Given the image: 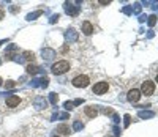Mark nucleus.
Instances as JSON below:
<instances>
[{
  "label": "nucleus",
  "mask_w": 158,
  "mask_h": 137,
  "mask_svg": "<svg viewBox=\"0 0 158 137\" xmlns=\"http://www.w3.org/2000/svg\"><path fill=\"white\" fill-rule=\"evenodd\" d=\"M70 62H67V60H60V62H55V63L52 65V68H51V71L54 74H63V73H67V71H70Z\"/></svg>",
  "instance_id": "1"
},
{
  "label": "nucleus",
  "mask_w": 158,
  "mask_h": 137,
  "mask_svg": "<svg viewBox=\"0 0 158 137\" xmlns=\"http://www.w3.org/2000/svg\"><path fill=\"white\" fill-rule=\"evenodd\" d=\"M71 84L74 85L76 88H84V87H87V85L90 84V79H88V76L82 74V76H76L74 79L71 80Z\"/></svg>",
  "instance_id": "2"
},
{
  "label": "nucleus",
  "mask_w": 158,
  "mask_h": 137,
  "mask_svg": "<svg viewBox=\"0 0 158 137\" xmlns=\"http://www.w3.org/2000/svg\"><path fill=\"white\" fill-rule=\"evenodd\" d=\"M139 92L144 93L145 96L153 95V92H155V82H152V80H144V82H142V85H141V90H139Z\"/></svg>",
  "instance_id": "3"
},
{
  "label": "nucleus",
  "mask_w": 158,
  "mask_h": 137,
  "mask_svg": "<svg viewBox=\"0 0 158 137\" xmlns=\"http://www.w3.org/2000/svg\"><path fill=\"white\" fill-rule=\"evenodd\" d=\"M107 90H109V84L105 80H101V82H97V84L93 85V88H92V92L95 93V95H105V93H107Z\"/></svg>",
  "instance_id": "4"
},
{
  "label": "nucleus",
  "mask_w": 158,
  "mask_h": 137,
  "mask_svg": "<svg viewBox=\"0 0 158 137\" xmlns=\"http://www.w3.org/2000/svg\"><path fill=\"white\" fill-rule=\"evenodd\" d=\"M139 98H141V92L138 88L130 90L128 95H126V99H128L130 103H138V101H139Z\"/></svg>",
  "instance_id": "5"
},
{
  "label": "nucleus",
  "mask_w": 158,
  "mask_h": 137,
  "mask_svg": "<svg viewBox=\"0 0 158 137\" xmlns=\"http://www.w3.org/2000/svg\"><path fill=\"white\" fill-rule=\"evenodd\" d=\"M84 113H86L87 117H90V118H95V117L98 115V109L95 107V106H87V107L84 109Z\"/></svg>",
  "instance_id": "6"
},
{
  "label": "nucleus",
  "mask_w": 158,
  "mask_h": 137,
  "mask_svg": "<svg viewBox=\"0 0 158 137\" xmlns=\"http://www.w3.org/2000/svg\"><path fill=\"white\" fill-rule=\"evenodd\" d=\"M19 104H21V98L19 96H8L6 98V106H8V107H16Z\"/></svg>",
  "instance_id": "7"
},
{
  "label": "nucleus",
  "mask_w": 158,
  "mask_h": 137,
  "mask_svg": "<svg viewBox=\"0 0 158 137\" xmlns=\"http://www.w3.org/2000/svg\"><path fill=\"white\" fill-rule=\"evenodd\" d=\"M63 8H65V11H67L70 16H78V8H74V6H73L70 2H65Z\"/></svg>",
  "instance_id": "8"
},
{
  "label": "nucleus",
  "mask_w": 158,
  "mask_h": 137,
  "mask_svg": "<svg viewBox=\"0 0 158 137\" xmlns=\"http://www.w3.org/2000/svg\"><path fill=\"white\" fill-rule=\"evenodd\" d=\"M82 33L84 35H92L93 33V25H92V22H88V21L82 22Z\"/></svg>",
  "instance_id": "9"
},
{
  "label": "nucleus",
  "mask_w": 158,
  "mask_h": 137,
  "mask_svg": "<svg viewBox=\"0 0 158 137\" xmlns=\"http://www.w3.org/2000/svg\"><path fill=\"white\" fill-rule=\"evenodd\" d=\"M65 38H67L68 41H78V32H76L74 29H70L65 33Z\"/></svg>",
  "instance_id": "10"
},
{
  "label": "nucleus",
  "mask_w": 158,
  "mask_h": 137,
  "mask_svg": "<svg viewBox=\"0 0 158 137\" xmlns=\"http://www.w3.org/2000/svg\"><path fill=\"white\" fill-rule=\"evenodd\" d=\"M54 57H55V50L43 49V58H44V60H54Z\"/></svg>",
  "instance_id": "11"
},
{
  "label": "nucleus",
  "mask_w": 158,
  "mask_h": 137,
  "mask_svg": "<svg viewBox=\"0 0 158 137\" xmlns=\"http://www.w3.org/2000/svg\"><path fill=\"white\" fill-rule=\"evenodd\" d=\"M46 106H48V103H46V99L44 98H41V96H38L37 99H35V107L40 110V109H44Z\"/></svg>",
  "instance_id": "12"
},
{
  "label": "nucleus",
  "mask_w": 158,
  "mask_h": 137,
  "mask_svg": "<svg viewBox=\"0 0 158 137\" xmlns=\"http://www.w3.org/2000/svg\"><path fill=\"white\" fill-rule=\"evenodd\" d=\"M57 132L62 136H70V126H67V124H60V126H57Z\"/></svg>",
  "instance_id": "13"
},
{
  "label": "nucleus",
  "mask_w": 158,
  "mask_h": 137,
  "mask_svg": "<svg viewBox=\"0 0 158 137\" xmlns=\"http://www.w3.org/2000/svg\"><path fill=\"white\" fill-rule=\"evenodd\" d=\"M38 71H40V68H38L37 65H32V63L27 65V73H29V74H35Z\"/></svg>",
  "instance_id": "14"
},
{
  "label": "nucleus",
  "mask_w": 158,
  "mask_h": 137,
  "mask_svg": "<svg viewBox=\"0 0 158 137\" xmlns=\"http://www.w3.org/2000/svg\"><path fill=\"white\" fill-rule=\"evenodd\" d=\"M22 58H24V60H27V62H33V58H35V54L30 52V50H25L24 55H22Z\"/></svg>",
  "instance_id": "15"
},
{
  "label": "nucleus",
  "mask_w": 158,
  "mask_h": 137,
  "mask_svg": "<svg viewBox=\"0 0 158 137\" xmlns=\"http://www.w3.org/2000/svg\"><path fill=\"white\" fill-rule=\"evenodd\" d=\"M43 14V11H35V13H30L29 16H27V21H33V19H37L38 16H41Z\"/></svg>",
  "instance_id": "16"
},
{
  "label": "nucleus",
  "mask_w": 158,
  "mask_h": 137,
  "mask_svg": "<svg viewBox=\"0 0 158 137\" xmlns=\"http://www.w3.org/2000/svg\"><path fill=\"white\" fill-rule=\"evenodd\" d=\"M139 117L141 118H152V117H155V113L153 112H139Z\"/></svg>",
  "instance_id": "17"
},
{
  "label": "nucleus",
  "mask_w": 158,
  "mask_h": 137,
  "mask_svg": "<svg viewBox=\"0 0 158 137\" xmlns=\"http://www.w3.org/2000/svg\"><path fill=\"white\" fill-rule=\"evenodd\" d=\"M73 129H74V131H81V129H84V124L81 123V121H74V123H73Z\"/></svg>",
  "instance_id": "18"
},
{
  "label": "nucleus",
  "mask_w": 158,
  "mask_h": 137,
  "mask_svg": "<svg viewBox=\"0 0 158 137\" xmlns=\"http://www.w3.org/2000/svg\"><path fill=\"white\" fill-rule=\"evenodd\" d=\"M157 24V16L155 14H150V17H149V27H153Z\"/></svg>",
  "instance_id": "19"
},
{
  "label": "nucleus",
  "mask_w": 158,
  "mask_h": 137,
  "mask_svg": "<svg viewBox=\"0 0 158 137\" xmlns=\"http://www.w3.org/2000/svg\"><path fill=\"white\" fill-rule=\"evenodd\" d=\"M49 99H51V104H57V101H59V96H57L55 93H51Z\"/></svg>",
  "instance_id": "20"
},
{
  "label": "nucleus",
  "mask_w": 158,
  "mask_h": 137,
  "mask_svg": "<svg viewBox=\"0 0 158 137\" xmlns=\"http://www.w3.org/2000/svg\"><path fill=\"white\" fill-rule=\"evenodd\" d=\"M13 87H16V82H14V80H6L5 88H13Z\"/></svg>",
  "instance_id": "21"
},
{
  "label": "nucleus",
  "mask_w": 158,
  "mask_h": 137,
  "mask_svg": "<svg viewBox=\"0 0 158 137\" xmlns=\"http://www.w3.org/2000/svg\"><path fill=\"white\" fill-rule=\"evenodd\" d=\"M130 121H131V117H130V115H125V128H128Z\"/></svg>",
  "instance_id": "22"
},
{
  "label": "nucleus",
  "mask_w": 158,
  "mask_h": 137,
  "mask_svg": "<svg viewBox=\"0 0 158 137\" xmlns=\"http://www.w3.org/2000/svg\"><path fill=\"white\" fill-rule=\"evenodd\" d=\"M65 109H67V110H68V109H70V110L73 109V103H71V101H67V103H65Z\"/></svg>",
  "instance_id": "23"
},
{
  "label": "nucleus",
  "mask_w": 158,
  "mask_h": 137,
  "mask_svg": "<svg viewBox=\"0 0 158 137\" xmlns=\"http://www.w3.org/2000/svg\"><path fill=\"white\" fill-rule=\"evenodd\" d=\"M79 104H84V99H76L74 103H73V106H79Z\"/></svg>",
  "instance_id": "24"
},
{
  "label": "nucleus",
  "mask_w": 158,
  "mask_h": 137,
  "mask_svg": "<svg viewBox=\"0 0 158 137\" xmlns=\"http://www.w3.org/2000/svg\"><path fill=\"white\" fill-rule=\"evenodd\" d=\"M98 3H101V5H105V6H106V5H109L111 2H109V0H100Z\"/></svg>",
  "instance_id": "25"
},
{
  "label": "nucleus",
  "mask_w": 158,
  "mask_h": 137,
  "mask_svg": "<svg viewBox=\"0 0 158 137\" xmlns=\"http://www.w3.org/2000/svg\"><path fill=\"white\" fill-rule=\"evenodd\" d=\"M18 11H19L18 6H11V13H18Z\"/></svg>",
  "instance_id": "26"
},
{
  "label": "nucleus",
  "mask_w": 158,
  "mask_h": 137,
  "mask_svg": "<svg viewBox=\"0 0 158 137\" xmlns=\"http://www.w3.org/2000/svg\"><path fill=\"white\" fill-rule=\"evenodd\" d=\"M55 21H59V14H55V16L51 19V22H55Z\"/></svg>",
  "instance_id": "27"
},
{
  "label": "nucleus",
  "mask_w": 158,
  "mask_h": 137,
  "mask_svg": "<svg viewBox=\"0 0 158 137\" xmlns=\"http://www.w3.org/2000/svg\"><path fill=\"white\" fill-rule=\"evenodd\" d=\"M105 113L107 115V113H112V110H111V109H105Z\"/></svg>",
  "instance_id": "28"
},
{
  "label": "nucleus",
  "mask_w": 158,
  "mask_h": 137,
  "mask_svg": "<svg viewBox=\"0 0 158 137\" xmlns=\"http://www.w3.org/2000/svg\"><path fill=\"white\" fill-rule=\"evenodd\" d=\"M6 41H8V40H2V41H0V46H2L3 43H6Z\"/></svg>",
  "instance_id": "29"
},
{
  "label": "nucleus",
  "mask_w": 158,
  "mask_h": 137,
  "mask_svg": "<svg viewBox=\"0 0 158 137\" xmlns=\"http://www.w3.org/2000/svg\"><path fill=\"white\" fill-rule=\"evenodd\" d=\"M0 19H3V11H0Z\"/></svg>",
  "instance_id": "30"
},
{
  "label": "nucleus",
  "mask_w": 158,
  "mask_h": 137,
  "mask_svg": "<svg viewBox=\"0 0 158 137\" xmlns=\"http://www.w3.org/2000/svg\"><path fill=\"white\" fill-rule=\"evenodd\" d=\"M3 84V82H2V77H0V85H2Z\"/></svg>",
  "instance_id": "31"
},
{
  "label": "nucleus",
  "mask_w": 158,
  "mask_h": 137,
  "mask_svg": "<svg viewBox=\"0 0 158 137\" xmlns=\"http://www.w3.org/2000/svg\"><path fill=\"white\" fill-rule=\"evenodd\" d=\"M52 137H59V136H52Z\"/></svg>",
  "instance_id": "32"
}]
</instances>
